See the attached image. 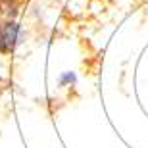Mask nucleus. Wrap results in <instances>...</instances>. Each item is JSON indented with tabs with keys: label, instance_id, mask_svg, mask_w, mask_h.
<instances>
[{
	"label": "nucleus",
	"instance_id": "f257e3e1",
	"mask_svg": "<svg viewBox=\"0 0 148 148\" xmlns=\"http://www.w3.org/2000/svg\"><path fill=\"white\" fill-rule=\"evenodd\" d=\"M17 2L2 0L0 2V52H14L25 40V29L17 19Z\"/></svg>",
	"mask_w": 148,
	"mask_h": 148
}]
</instances>
